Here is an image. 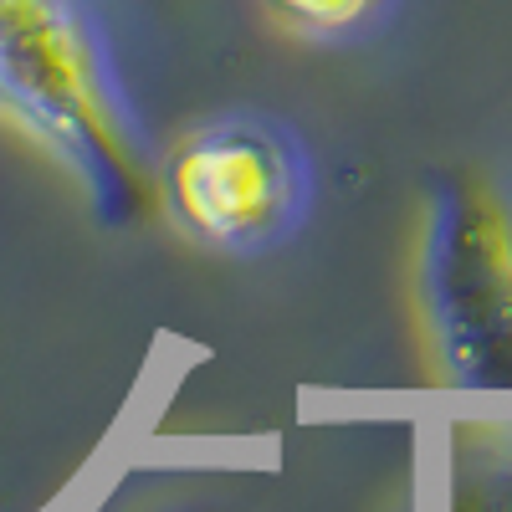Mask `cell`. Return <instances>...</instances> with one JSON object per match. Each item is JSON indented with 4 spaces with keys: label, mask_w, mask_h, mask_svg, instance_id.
Listing matches in <instances>:
<instances>
[{
    "label": "cell",
    "mask_w": 512,
    "mask_h": 512,
    "mask_svg": "<svg viewBox=\"0 0 512 512\" xmlns=\"http://www.w3.org/2000/svg\"><path fill=\"white\" fill-rule=\"evenodd\" d=\"M0 118L47 149L103 221L144 216L149 180L72 0H0Z\"/></svg>",
    "instance_id": "1"
},
{
    "label": "cell",
    "mask_w": 512,
    "mask_h": 512,
    "mask_svg": "<svg viewBox=\"0 0 512 512\" xmlns=\"http://www.w3.org/2000/svg\"><path fill=\"white\" fill-rule=\"evenodd\" d=\"M420 308L451 384L512 395V210L492 185H441L420 246Z\"/></svg>",
    "instance_id": "2"
},
{
    "label": "cell",
    "mask_w": 512,
    "mask_h": 512,
    "mask_svg": "<svg viewBox=\"0 0 512 512\" xmlns=\"http://www.w3.org/2000/svg\"><path fill=\"white\" fill-rule=\"evenodd\" d=\"M308 180L287 134L251 118H221L175 144L159 169V200L190 241L216 251H256L277 241Z\"/></svg>",
    "instance_id": "3"
},
{
    "label": "cell",
    "mask_w": 512,
    "mask_h": 512,
    "mask_svg": "<svg viewBox=\"0 0 512 512\" xmlns=\"http://www.w3.org/2000/svg\"><path fill=\"white\" fill-rule=\"evenodd\" d=\"M379 6L384 0H267L277 26H287L292 36H313V41L359 31Z\"/></svg>",
    "instance_id": "4"
}]
</instances>
